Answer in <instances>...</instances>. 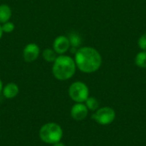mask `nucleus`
Returning a JSON list of instances; mask_svg holds the SVG:
<instances>
[{
    "label": "nucleus",
    "mask_w": 146,
    "mask_h": 146,
    "mask_svg": "<svg viewBox=\"0 0 146 146\" xmlns=\"http://www.w3.org/2000/svg\"><path fill=\"white\" fill-rule=\"evenodd\" d=\"M74 62L77 68L85 74L97 72L102 65L103 59L100 53L93 47H80L74 54Z\"/></svg>",
    "instance_id": "1"
},
{
    "label": "nucleus",
    "mask_w": 146,
    "mask_h": 146,
    "mask_svg": "<svg viewBox=\"0 0 146 146\" xmlns=\"http://www.w3.org/2000/svg\"><path fill=\"white\" fill-rule=\"evenodd\" d=\"M76 69L74 59L65 54L58 55L52 63V74L56 80L61 81L71 79L74 75Z\"/></svg>",
    "instance_id": "2"
},
{
    "label": "nucleus",
    "mask_w": 146,
    "mask_h": 146,
    "mask_svg": "<svg viewBox=\"0 0 146 146\" xmlns=\"http://www.w3.org/2000/svg\"><path fill=\"white\" fill-rule=\"evenodd\" d=\"M38 136L44 143L54 145L62 140L63 137V130L59 124L56 122H48L40 127Z\"/></svg>",
    "instance_id": "3"
},
{
    "label": "nucleus",
    "mask_w": 146,
    "mask_h": 146,
    "mask_svg": "<svg viewBox=\"0 0 146 146\" xmlns=\"http://www.w3.org/2000/svg\"><path fill=\"white\" fill-rule=\"evenodd\" d=\"M68 95L75 103H85L89 97V88L86 83L82 81H75L70 85L68 88Z\"/></svg>",
    "instance_id": "4"
},
{
    "label": "nucleus",
    "mask_w": 146,
    "mask_h": 146,
    "mask_svg": "<svg viewBox=\"0 0 146 146\" xmlns=\"http://www.w3.org/2000/svg\"><path fill=\"white\" fill-rule=\"evenodd\" d=\"M115 111L110 107H102L98 108L92 115V120H94L98 124L102 126H107L111 124L115 119Z\"/></svg>",
    "instance_id": "5"
},
{
    "label": "nucleus",
    "mask_w": 146,
    "mask_h": 146,
    "mask_svg": "<svg viewBox=\"0 0 146 146\" xmlns=\"http://www.w3.org/2000/svg\"><path fill=\"white\" fill-rule=\"evenodd\" d=\"M71 48L69 39L68 36L60 35L56 37L52 44V49L57 55H64Z\"/></svg>",
    "instance_id": "6"
},
{
    "label": "nucleus",
    "mask_w": 146,
    "mask_h": 146,
    "mask_svg": "<svg viewBox=\"0 0 146 146\" xmlns=\"http://www.w3.org/2000/svg\"><path fill=\"white\" fill-rule=\"evenodd\" d=\"M40 55V48L37 44L29 43L27 44L22 52L23 59L26 62H33L38 59Z\"/></svg>",
    "instance_id": "7"
},
{
    "label": "nucleus",
    "mask_w": 146,
    "mask_h": 146,
    "mask_svg": "<svg viewBox=\"0 0 146 146\" xmlns=\"http://www.w3.org/2000/svg\"><path fill=\"white\" fill-rule=\"evenodd\" d=\"M88 109L84 103H75L70 110L71 117L77 121H83L88 115Z\"/></svg>",
    "instance_id": "8"
},
{
    "label": "nucleus",
    "mask_w": 146,
    "mask_h": 146,
    "mask_svg": "<svg viewBox=\"0 0 146 146\" xmlns=\"http://www.w3.org/2000/svg\"><path fill=\"white\" fill-rule=\"evenodd\" d=\"M20 89L17 84L14 82H9L5 85L3 88V95L7 99H12L19 94Z\"/></svg>",
    "instance_id": "9"
},
{
    "label": "nucleus",
    "mask_w": 146,
    "mask_h": 146,
    "mask_svg": "<svg viewBox=\"0 0 146 146\" xmlns=\"http://www.w3.org/2000/svg\"><path fill=\"white\" fill-rule=\"evenodd\" d=\"M12 16V9L8 4H0V24L7 22Z\"/></svg>",
    "instance_id": "10"
},
{
    "label": "nucleus",
    "mask_w": 146,
    "mask_h": 146,
    "mask_svg": "<svg viewBox=\"0 0 146 146\" xmlns=\"http://www.w3.org/2000/svg\"><path fill=\"white\" fill-rule=\"evenodd\" d=\"M69 42H70V45L73 49H76L78 50L82 43V38L80 37V35L78 33L73 32L71 33H69V35L68 36Z\"/></svg>",
    "instance_id": "11"
},
{
    "label": "nucleus",
    "mask_w": 146,
    "mask_h": 146,
    "mask_svg": "<svg viewBox=\"0 0 146 146\" xmlns=\"http://www.w3.org/2000/svg\"><path fill=\"white\" fill-rule=\"evenodd\" d=\"M42 56L45 62L53 63L55 60L56 59V57L58 56V55L56 53V51L52 48H46L43 50Z\"/></svg>",
    "instance_id": "12"
},
{
    "label": "nucleus",
    "mask_w": 146,
    "mask_h": 146,
    "mask_svg": "<svg viewBox=\"0 0 146 146\" xmlns=\"http://www.w3.org/2000/svg\"><path fill=\"white\" fill-rule=\"evenodd\" d=\"M135 64L139 68H146V50H142L136 55Z\"/></svg>",
    "instance_id": "13"
},
{
    "label": "nucleus",
    "mask_w": 146,
    "mask_h": 146,
    "mask_svg": "<svg viewBox=\"0 0 146 146\" xmlns=\"http://www.w3.org/2000/svg\"><path fill=\"white\" fill-rule=\"evenodd\" d=\"M86 106L87 107L88 110L96 111L99 108V102L94 97H88V98L85 102Z\"/></svg>",
    "instance_id": "14"
},
{
    "label": "nucleus",
    "mask_w": 146,
    "mask_h": 146,
    "mask_svg": "<svg viewBox=\"0 0 146 146\" xmlns=\"http://www.w3.org/2000/svg\"><path fill=\"white\" fill-rule=\"evenodd\" d=\"M1 26H2L3 32L5 33H10L15 30V24L13 22L9 21H7V22L3 23Z\"/></svg>",
    "instance_id": "15"
},
{
    "label": "nucleus",
    "mask_w": 146,
    "mask_h": 146,
    "mask_svg": "<svg viewBox=\"0 0 146 146\" xmlns=\"http://www.w3.org/2000/svg\"><path fill=\"white\" fill-rule=\"evenodd\" d=\"M138 45L142 50H146V33L142 34L139 40H138Z\"/></svg>",
    "instance_id": "16"
},
{
    "label": "nucleus",
    "mask_w": 146,
    "mask_h": 146,
    "mask_svg": "<svg viewBox=\"0 0 146 146\" xmlns=\"http://www.w3.org/2000/svg\"><path fill=\"white\" fill-rule=\"evenodd\" d=\"M52 146H66L65 145V144H63L62 142H57V143H56V144H54V145H52Z\"/></svg>",
    "instance_id": "17"
},
{
    "label": "nucleus",
    "mask_w": 146,
    "mask_h": 146,
    "mask_svg": "<svg viewBox=\"0 0 146 146\" xmlns=\"http://www.w3.org/2000/svg\"><path fill=\"white\" fill-rule=\"evenodd\" d=\"M3 82H2V80H1V79H0V94H1L2 92H3Z\"/></svg>",
    "instance_id": "18"
},
{
    "label": "nucleus",
    "mask_w": 146,
    "mask_h": 146,
    "mask_svg": "<svg viewBox=\"0 0 146 146\" xmlns=\"http://www.w3.org/2000/svg\"><path fill=\"white\" fill-rule=\"evenodd\" d=\"M3 30H2V26L0 25V39L2 38V37H3Z\"/></svg>",
    "instance_id": "19"
}]
</instances>
